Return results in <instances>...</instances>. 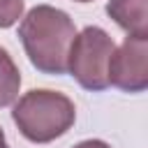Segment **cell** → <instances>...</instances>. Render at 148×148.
Returning a JSON list of instances; mask_svg holds the SVG:
<instances>
[{
    "instance_id": "ba28073f",
    "label": "cell",
    "mask_w": 148,
    "mask_h": 148,
    "mask_svg": "<svg viewBox=\"0 0 148 148\" xmlns=\"http://www.w3.org/2000/svg\"><path fill=\"white\" fill-rule=\"evenodd\" d=\"M74 148H111L106 141H99V139H88V141H81L76 143Z\"/></svg>"
},
{
    "instance_id": "52a82bcc",
    "label": "cell",
    "mask_w": 148,
    "mask_h": 148,
    "mask_svg": "<svg viewBox=\"0 0 148 148\" xmlns=\"http://www.w3.org/2000/svg\"><path fill=\"white\" fill-rule=\"evenodd\" d=\"M25 0H0V28L14 25L23 16Z\"/></svg>"
},
{
    "instance_id": "8992f818",
    "label": "cell",
    "mask_w": 148,
    "mask_h": 148,
    "mask_svg": "<svg viewBox=\"0 0 148 148\" xmlns=\"http://www.w3.org/2000/svg\"><path fill=\"white\" fill-rule=\"evenodd\" d=\"M18 88H21V72L12 60V56L0 46V109L9 106L18 97Z\"/></svg>"
},
{
    "instance_id": "7a4b0ae2",
    "label": "cell",
    "mask_w": 148,
    "mask_h": 148,
    "mask_svg": "<svg viewBox=\"0 0 148 148\" xmlns=\"http://www.w3.org/2000/svg\"><path fill=\"white\" fill-rule=\"evenodd\" d=\"M18 132L32 143H49L62 136L76 120L74 102L58 90H28L12 109Z\"/></svg>"
},
{
    "instance_id": "5b68a950",
    "label": "cell",
    "mask_w": 148,
    "mask_h": 148,
    "mask_svg": "<svg viewBox=\"0 0 148 148\" xmlns=\"http://www.w3.org/2000/svg\"><path fill=\"white\" fill-rule=\"evenodd\" d=\"M106 14L132 37H148V0H109Z\"/></svg>"
},
{
    "instance_id": "30bf717a",
    "label": "cell",
    "mask_w": 148,
    "mask_h": 148,
    "mask_svg": "<svg viewBox=\"0 0 148 148\" xmlns=\"http://www.w3.org/2000/svg\"><path fill=\"white\" fill-rule=\"evenodd\" d=\"M74 2H92V0H74Z\"/></svg>"
},
{
    "instance_id": "277c9868",
    "label": "cell",
    "mask_w": 148,
    "mask_h": 148,
    "mask_svg": "<svg viewBox=\"0 0 148 148\" xmlns=\"http://www.w3.org/2000/svg\"><path fill=\"white\" fill-rule=\"evenodd\" d=\"M109 86L125 92H143L148 88V37L127 35L125 42L113 49L109 60Z\"/></svg>"
},
{
    "instance_id": "3957f363",
    "label": "cell",
    "mask_w": 148,
    "mask_h": 148,
    "mask_svg": "<svg viewBox=\"0 0 148 148\" xmlns=\"http://www.w3.org/2000/svg\"><path fill=\"white\" fill-rule=\"evenodd\" d=\"M113 49L116 44L106 30L88 25L74 37L69 46L67 72L81 88L102 92L109 88V60L113 56Z\"/></svg>"
},
{
    "instance_id": "6da1fadb",
    "label": "cell",
    "mask_w": 148,
    "mask_h": 148,
    "mask_svg": "<svg viewBox=\"0 0 148 148\" xmlns=\"http://www.w3.org/2000/svg\"><path fill=\"white\" fill-rule=\"evenodd\" d=\"M18 37L35 69L56 76L67 72L69 46L76 37L74 21L67 12L51 5L32 7L21 18Z\"/></svg>"
},
{
    "instance_id": "9c48e42d",
    "label": "cell",
    "mask_w": 148,
    "mask_h": 148,
    "mask_svg": "<svg viewBox=\"0 0 148 148\" xmlns=\"http://www.w3.org/2000/svg\"><path fill=\"white\" fill-rule=\"evenodd\" d=\"M0 148H9V143H7V139H5V132H2V127H0Z\"/></svg>"
}]
</instances>
